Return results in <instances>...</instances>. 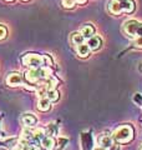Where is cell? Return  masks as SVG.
<instances>
[{
  "label": "cell",
  "instance_id": "6da1fadb",
  "mask_svg": "<svg viewBox=\"0 0 142 150\" xmlns=\"http://www.w3.org/2000/svg\"><path fill=\"white\" fill-rule=\"evenodd\" d=\"M134 134H135V131L131 125H122L113 131L111 138H112V140H115L116 143L126 144V143H130L131 140L134 139Z\"/></svg>",
  "mask_w": 142,
  "mask_h": 150
},
{
  "label": "cell",
  "instance_id": "7a4b0ae2",
  "mask_svg": "<svg viewBox=\"0 0 142 150\" xmlns=\"http://www.w3.org/2000/svg\"><path fill=\"white\" fill-rule=\"evenodd\" d=\"M122 29H124L125 34L130 38H136L138 36H142V23L137 21V20H134V19H130L124 23L122 25Z\"/></svg>",
  "mask_w": 142,
  "mask_h": 150
},
{
  "label": "cell",
  "instance_id": "3957f363",
  "mask_svg": "<svg viewBox=\"0 0 142 150\" xmlns=\"http://www.w3.org/2000/svg\"><path fill=\"white\" fill-rule=\"evenodd\" d=\"M50 76V70L45 68H39V69H29L25 73V79L27 83L35 84L41 79H47Z\"/></svg>",
  "mask_w": 142,
  "mask_h": 150
},
{
  "label": "cell",
  "instance_id": "277c9868",
  "mask_svg": "<svg viewBox=\"0 0 142 150\" xmlns=\"http://www.w3.org/2000/svg\"><path fill=\"white\" fill-rule=\"evenodd\" d=\"M22 63L30 69H39L42 65V58L37 54H26L22 58Z\"/></svg>",
  "mask_w": 142,
  "mask_h": 150
},
{
  "label": "cell",
  "instance_id": "5b68a950",
  "mask_svg": "<svg viewBox=\"0 0 142 150\" xmlns=\"http://www.w3.org/2000/svg\"><path fill=\"white\" fill-rule=\"evenodd\" d=\"M81 142V149L82 150H92L93 149V139L90 133H82L80 137Z\"/></svg>",
  "mask_w": 142,
  "mask_h": 150
},
{
  "label": "cell",
  "instance_id": "8992f818",
  "mask_svg": "<svg viewBox=\"0 0 142 150\" xmlns=\"http://www.w3.org/2000/svg\"><path fill=\"white\" fill-rule=\"evenodd\" d=\"M6 84L9 86H18L22 84V76L19 73H10L6 78Z\"/></svg>",
  "mask_w": 142,
  "mask_h": 150
},
{
  "label": "cell",
  "instance_id": "52a82bcc",
  "mask_svg": "<svg viewBox=\"0 0 142 150\" xmlns=\"http://www.w3.org/2000/svg\"><path fill=\"white\" fill-rule=\"evenodd\" d=\"M40 145H41V148L45 149V150H53L55 148V140L53 137H47V135H45V137L41 139Z\"/></svg>",
  "mask_w": 142,
  "mask_h": 150
},
{
  "label": "cell",
  "instance_id": "ba28073f",
  "mask_svg": "<svg viewBox=\"0 0 142 150\" xmlns=\"http://www.w3.org/2000/svg\"><path fill=\"white\" fill-rule=\"evenodd\" d=\"M97 143L98 145H100L101 148H110L111 145H112V138L111 137H108V135L106 134H100L98 135V138H97Z\"/></svg>",
  "mask_w": 142,
  "mask_h": 150
},
{
  "label": "cell",
  "instance_id": "9c48e42d",
  "mask_svg": "<svg viewBox=\"0 0 142 150\" xmlns=\"http://www.w3.org/2000/svg\"><path fill=\"white\" fill-rule=\"evenodd\" d=\"M21 121L25 126H34L37 123V119H36V116L32 114H24L21 116Z\"/></svg>",
  "mask_w": 142,
  "mask_h": 150
},
{
  "label": "cell",
  "instance_id": "30bf717a",
  "mask_svg": "<svg viewBox=\"0 0 142 150\" xmlns=\"http://www.w3.org/2000/svg\"><path fill=\"white\" fill-rule=\"evenodd\" d=\"M101 44H102V41H101V39L98 36H91L89 39V41H87V45H89L90 50H97V49H100L101 48Z\"/></svg>",
  "mask_w": 142,
  "mask_h": 150
},
{
  "label": "cell",
  "instance_id": "8fae6325",
  "mask_svg": "<svg viewBox=\"0 0 142 150\" xmlns=\"http://www.w3.org/2000/svg\"><path fill=\"white\" fill-rule=\"evenodd\" d=\"M121 5V10L125 11V13H132L135 10V1H132V0H124V1L120 3Z\"/></svg>",
  "mask_w": 142,
  "mask_h": 150
},
{
  "label": "cell",
  "instance_id": "7c38bea8",
  "mask_svg": "<svg viewBox=\"0 0 142 150\" xmlns=\"http://www.w3.org/2000/svg\"><path fill=\"white\" fill-rule=\"evenodd\" d=\"M80 34H81L84 38H87V39H90L91 36H93V34H95V29H93V26H92V25L86 24V25H84L81 29H80Z\"/></svg>",
  "mask_w": 142,
  "mask_h": 150
},
{
  "label": "cell",
  "instance_id": "4fadbf2b",
  "mask_svg": "<svg viewBox=\"0 0 142 150\" xmlns=\"http://www.w3.org/2000/svg\"><path fill=\"white\" fill-rule=\"evenodd\" d=\"M50 100L47 99V98H40V100L39 103H37V109H39L40 111H47V110H50Z\"/></svg>",
  "mask_w": 142,
  "mask_h": 150
},
{
  "label": "cell",
  "instance_id": "5bb4252c",
  "mask_svg": "<svg viewBox=\"0 0 142 150\" xmlns=\"http://www.w3.org/2000/svg\"><path fill=\"white\" fill-rule=\"evenodd\" d=\"M108 11H110L112 15H120V14L122 13L120 3L118 1H111L110 5H108Z\"/></svg>",
  "mask_w": 142,
  "mask_h": 150
},
{
  "label": "cell",
  "instance_id": "9a60e30c",
  "mask_svg": "<svg viewBox=\"0 0 142 150\" xmlns=\"http://www.w3.org/2000/svg\"><path fill=\"white\" fill-rule=\"evenodd\" d=\"M76 51H77V54L81 56V58H86V56H89V53H90V48H89V45L87 44H80L76 46Z\"/></svg>",
  "mask_w": 142,
  "mask_h": 150
},
{
  "label": "cell",
  "instance_id": "2e32d148",
  "mask_svg": "<svg viewBox=\"0 0 142 150\" xmlns=\"http://www.w3.org/2000/svg\"><path fill=\"white\" fill-rule=\"evenodd\" d=\"M45 134L47 135V137H55V135L58 134V125H56L55 123H50L46 126Z\"/></svg>",
  "mask_w": 142,
  "mask_h": 150
},
{
  "label": "cell",
  "instance_id": "e0dca14e",
  "mask_svg": "<svg viewBox=\"0 0 142 150\" xmlns=\"http://www.w3.org/2000/svg\"><path fill=\"white\" fill-rule=\"evenodd\" d=\"M84 40H85V38L80 34V33H74V34L71 35V41H72V44L76 45V46L80 45V44H82Z\"/></svg>",
  "mask_w": 142,
  "mask_h": 150
},
{
  "label": "cell",
  "instance_id": "ac0fdd59",
  "mask_svg": "<svg viewBox=\"0 0 142 150\" xmlns=\"http://www.w3.org/2000/svg\"><path fill=\"white\" fill-rule=\"evenodd\" d=\"M46 98L49 99L50 101H58L59 100V91L58 90H55V89H51V90L47 91L46 94Z\"/></svg>",
  "mask_w": 142,
  "mask_h": 150
},
{
  "label": "cell",
  "instance_id": "d6986e66",
  "mask_svg": "<svg viewBox=\"0 0 142 150\" xmlns=\"http://www.w3.org/2000/svg\"><path fill=\"white\" fill-rule=\"evenodd\" d=\"M69 143V140H67V138H64V137H61V138H59L58 139V142L55 143V145H56V149L58 150H63L65 146H66V144Z\"/></svg>",
  "mask_w": 142,
  "mask_h": 150
},
{
  "label": "cell",
  "instance_id": "ffe728a7",
  "mask_svg": "<svg viewBox=\"0 0 142 150\" xmlns=\"http://www.w3.org/2000/svg\"><path fill=\"white\" fill-rule=\"evenodd\" d=\"M56 84H58V80H56L55 78H51V76H49V78L46 79L45 85H46V88L49 89V90H51V89H55Z\"/></svg>",
  "mask_w": 142,
  "mask_h": 150
},
{
  "label": "cell",
  "instance_id": "44dd1931",
  "mask_svg": "<svg viewBox=\"0 0 142 150\" xmlns=\"http://www.w3.org/2000/svg\"><path fill=\"white\" fill-rule=\"evenodd\" d=\"M75 0H63V6L66 9H72L75 6Z\"/></svg>",
  "mask_w": 142,
  "mask_h": 150
},
{
  "label": "cell",
  "instance_id": "7402d4cb",
  "mask_svg": "<svg viewBox=\"0 0 142 150\" xmlns=\"http://www.w3.org/2000/svg\"><path fill=\"white\" fill-rule=\"evenodd\" d=\"M8 35V30H6V28L0 24V40H3V39H5Z\"/></svg>",
  "mask_w": 142,
  "mask_h": 150
},
{
  "label": "cell",
  "instance_id": "603a6c76",
  "mask_svg": "<svg viewBox=\"0 0 142 150\" xmlns=\"http://www.w3.org/2000/svg\"><path fill=\"white\" fill-rule=\"evenodd\" d=\"M134 46L137 49H142V36L136 38V39L134 40Z\"/></svg>",
  "mask_w": 142,
  "mask_h": 150
},
{
  "label": "cell",
  "instance_id": "cb8c5ba5",
  "mask_svg": "<svg viewBox=\"0 0 142 150\" xmlns=\"http://www.w3.org/2000/svg\"><path fill=\"white\" fill-rule=\"evenodd\" d=\"M134 101L136 103L137 105H141V103H142V95L141 94H138V93L135 94L134 95Z\"/></svg>",
  "mask_w": 142,
  "mask_h": 150
},
{
  "label": "cell",
  "instance_id": "d4e9b609",
  "mask_svg": "<svg viewBox=\"0 0 142 150\" xmlns=\"http://www.w3.org/2000/svg\"><path fill=\"white\" fill-rule=\"evenodd\" d=\"M25 149V144H15L14 145V148H13V150H24Z\"/></svg>",
  "mask_w": 142,
  "mask_h": 150
},
{
  "label": "cell",
  "instance_id": "484cf974",
  "mask_svg": "<svg viewBox=\"0 0 142 150\" xmlns=\"http://www.w3.org/2000/svg\"><path fill=\"white\" fill-rule=\"evenodd\" d=\"M24 150H35V146H32L30 144H25V149Z\"/></svg>",
  "mask_w": 142,
  "mask_h": 150
},
{
  "label": "cell",
  "instance_id": "4316f807",
  "mask_svg": "<svg viewBox=\"0 0 142 150\" xmlns=\"http://www.w3.org/2000/svg\"><path fill=\"white\" fill-rule=\"evenodd\" d=\"M110 150H120V145H117V144H113L110 146Z\"/></svg>",
  "mask_w": 142,
  "mask_h": 150
},
{
  "label": "cell",
  "instance_id": "83f0119b",
  "mask_svg": "<svg viewBox=\"0 0 142 150\" xmlns=\"http://www.w3.org/2000/svg\"><path fill=\"white\" fill-rule=\"evenodd\" d=\"M75 1H77L80 4H84V3H86V0H75Z\"/></svg>",
  "mask_w": 142,
  "mask_h": 150
},
{
  "label": "cell",
  "instance_id": "f1b7e54d",
  "mask_svg": "<svg viewBox=\"0 0 142 150\" xmlns=\"http://www.w3.org/2000/svg\"><path fill=\"white\" fill-rule=\"evenodd\" d=\"M92 150H106L105 148H101V146H98V148H96V149H92Z\"/></svg>",
  "mask_w": 142,
  "mask_h": 150
},
{
  "label": "cell",
  "instance_id": "f546056e",
  "mask_svg": "<svg viewBox=\"0 0 142 150\" xmlns=\"http://www.w3.org/2000/svg\"><path fill=\"white\" fill-rule=\"evenodd\" d=\"M116 1H118V3H121V1H124V0H116Z\"/></svg>",
  "mask_w": 142,
  "mask_h": 150
},
{
  "label": "cell",
  "instance_id": "4dcf8cb0",
  "mask_svg": "<svg viewBox=\"0 0 142 150\" xmlns=\"http://www.w3.org/2000/svg\"><path fill=\"white\" fill-rule=\"evenodd\" d=\"M140 150H142V145H141V146H140Z\"/></svg>",
  "mask_w": 142,
  "mask_h": 150
},
{
  "label": "cell",
  "instance_id": "1f68e13d",
  "mask_svg": "<svg viewBox=\"0 0 142 150\" xmlns=\"http://www.w3.org/2000/svg\"><path fill=\"white\" fill-rule=\"evenodd\" d=\"M6 1H13V0H6Z\"/></svg>",
  "mask_w": 142,
  "mask_h": 150
},
{
  "label": "cell",
  "instance_id": "d6a6232c",
  "mask_svg": "<svg viewBox=\"0 0 142 150\" xmlns=\"http://www.w3.org/2000/svg\"><path fill=\"white\" fill-rule=\"evenodd\" d=\"M22 1H27V0H22Z\"/></svg>",
  "mask_w": 142,
  "mask_h": 150
},
{
  "label": "cell",
  "instance_id": "836d02e7",
  "mask_svg": "<svg viewBox=\"0 0 142 150\" xmlns=\"http://www.w3.org/2000/svg\"><path fill=\"white\" fill-rule=\"evenodd\" d=\"M140 106H141V108H142V103H141V105H140Z\"/></svg>",
  "mask_w": 142,
  "mask_h": 150
},
{
  "label": "cell",
  "instance_id": "e575fe53",
  "mask_svg": "<svg viewBox=\"0 0 142 150\" xmlns=\"http://www.w3.org/2000/svg\"><path fill=\"white\" fill-rule=\"evenodd\" d=\"M40 150H45V149H40Z\"/></svg>",
  "mask_w": 142,
  "mask_h": 150
}]
</instances>
